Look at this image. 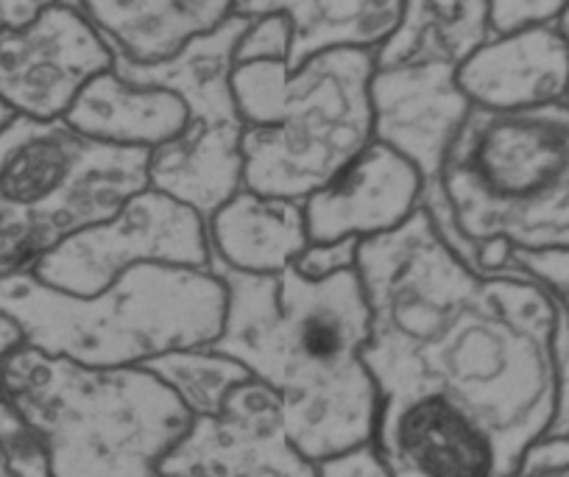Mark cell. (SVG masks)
<instances>
[{"instance_id":"6da1fadb","label":"cell","mask_w":569,"mask_h":477,"mask_svg":"<svg viewBox=\"0 0 569 477\" xmlns=\"http://www.w3.org/2000/svg\"><path fill=\"white\" fill-rule=\"evenodd\" d=\"M358 274L371 316L363 358L380 397L445 394L519 455L547 436L556 305L539 285L475 274L425 207L393 232L360 240Z\"/></svg>"},{"instance_id":"7a4b0ae2","label":"cell","mask_w":569,"mask_h":477,"mask_svg":"<svg viewBox=\"0 0 569 477\" xmlns=\"http://www.w3.org/2000/svg\"><path fill=\"white\" fill-rule=\"evenodd\" d=\"M227 288L223 330L210 349L271 388L284 433L313 464L375 438L377 394L366 366L369 301L358 268L310 282L297 268L251 277L212 262Z\"/></svg>"},{"instance_id":"3957f363","label":"cell","mask_w":569,"mask_h":477,"mask_svg":"<svg viewBox=\"0 0 569 477\" xmlns=\"http://www.w3.org/2000/svg\"><path fill=\"white\" fill-rule=\"evenodd\" d=\"M7 399L51 477H154L193 414L149 369H87L23 347L0 364Z\"/></svg>"},{"instance_id":"277c9868","label":"cell","mask_w":569,"mask_h":477,"mask_svg":"<svg viewBox=\"0 0 569 477\" xmlns=\"http://www.w3.org/2000/svg\"><path fill=\"white\" fill-rule=\"evenodd\" d=\"M0 312L23 327L26 344L87 369H134L218 341L227 288L216 271L140 266L96 296L48 288L31 271L0 277Z\"/></svg>"},{"instance_id":"5b68a950","label":"cell","mask_w":569,"mask_h":477,"mask_svg":"<svg viewBox=\"0 0 569 477\" xmlns=\"http://www.w3.org/2000/svg\"><path fill=\"white\" fill-rule=\"evenodd\" d=\"M371 51H332L288 70L240 64L232 90L243 115V188L305 201L375 142Z\"/></svg>"},{"instance_id":"8992f818","label":"cell","mask_w":569,"mask_h":477,"mask_svg":"<svg viewBox=\"0 0 569 477\" xmlns=\"http://www.w3.org/2000/svg\"><path fill=\"white\" fill-rule=\"evenodd\" d=\"M452 218L478 251L569 246V103L517 112L472 107L439 179Z\"/></svg>"},{"instance_id":"52a82bcc","label":"cell","mask_w":569,"mask_h":477,"mask_svg":"<svg viewBox=\"0 0 569 477\" xmlns=\"http://www.w3.org/2000/svg\"><path fill=\"white\" fill-rule=\"evenodd\" d=\"M149 159L64 120L14 115L0 129V277L31 271L76 232L112 218L149 188Z\"/></svg>"},{"instance_id":"ba28073f","label":"cell","mask_w":569,"mask_h":477,"mask_svg":"<svg viewBox=\"0 0 569 477\" xmlns=\"http://www.w3.org/2000/svg\"><path fill=\"white\" fill-rule=\"evenodd\" d=\"M249 20L238 12L210 34L190 42L177 59L140 68L112 57V70L137 87L177 92L188 126L149 159V188L182 201L210 221L243 188V115L232 90L234 51Z\"/></svg>"},{"instance_id":"9c48e42d","label":"cell","mask_w":569,"mask_h":477,"mask_svg":"<svg viewBox=\"0 0 569 477\" xmlns=\"http://www.w3.org/2000/svg\"><path fill=\"white\" fill-rule=\"evenodd\" d=\"M140 266L212 271L207 221L182 201L146 188L112 218L81 229L31 268L48 288L96 296Z\"/></svg>"},{"instance_id":"30bf717a","label":"cell","mask_w":569,"mask_h":477,"mask_svg":"<svg viewBox=\"0 0 569 477\" xmlns=\"http://www.w3.org/2000/svg\"><path fill=\"white\" fill-rule=\"evenodd\" d=\"M371 444L391 477H511L525 458L489 421L436 391L380 397Z\"/></svg>"},{"instance_id":"8fae6325","label":"cell","mask_w":569,"mask_h":477,"mask_svg":"<svg viewBox=\"0 0 569 477\" xmlns=\"http://www.w3.org/2000/svg\"><path fill=\"white\" fill-rule=\"evenodd\" d=\"M109 70L112 51L79 3H46L34 23L0 34V101L18 118L64 120Z\"/></svg>"},{"instance_id":"7c38bea8","label":"cell","mask_w":569,"mask_h":477,"mask_svg":"<svg viewBox=\"0 0 569 477\" xmlns=\"http://www.w3.org/2000/svg\"><path fill=\"white\" fill-rule=\"evenodd\" d=\"M162 477H316L284 433L277 394L254 377L240 382L216 416L193 419L160 464Z\"/></svg>"},{"instance_id":"4fadbf2b","label":"cell","mask_w":569,"mask_h":477,"mask_svg":"<svg viewBox=\"0 0 569 477\" xmlns=\"http://www.w3.org/2000/svg\"><path fill=\"white\" fill-rule=\"evenodd\" d=\"M458 70L456 64H410L371 76L375 142L410 162L425 188L441 179L452 140L472 109Z\"/></svg>"},{"instance_id":"5bb4252c","label":"cell","mask_w":569,"mask_h":477,"mask_svg":"<svg viewBox=\"0 0 569 477\" xmlns=\"http://www.w3.org/2000/svg\"><path fill=\"white\" fill-rule=\"evenodd\" d=\"M425 182L391 148L371 142L330 185L305 201L310 244L369 240L408 223L421 207Z\"/></svg>"},{"instance_id":"9a60e30c","label":"cell","mask_w":569,"mask_h":477,"mask_svg":"<svg viewBox=\"0 0 569 477\" xmlns=\"http://www.w3.org/2000/svg\"><path fill=\"white\" fill-rule=\"evenodd\" d=\"M458 85L472 107L491 112L567 103L569 48L556 26L497 37L461 64Z\"/></svg>"},{"instance_id":"2e32d148","label":"cell","mask_w":569,"mask_h":477,"mask_svg":"<svg viewBox=\"0 0 569 477\" xmlns=\"http://www.w3.org/2000/svg\"><path fill=\"white\" fill-rule=\"evenodd\" d=\"M79 7L112 57L140 68L171 62L234 14V0H98Z\"/></svg>"},{"instance_id":"e0dca14e","label":"cell","mask_w":569,"mask_h":477,"mask_svg":"<svg viewBox=\"0 0 569 477\" xmlns=\"http://www.w3.org/2000/svg\"><path fill=\"white\" fill-rule=\"evenodd\" d=\"M212 262L251 277H277L310 246L305 205L240 188L207 221Z\"/></svg>"},{"instance_id":"ac0fdd59","label":"cell","mask_w":569,"mask_h":477,"mask_svg":"<svg viewBox=\"0 0 569 477\" xmlns=\"http://www.w3.org/2000/svg\"><path fill=\"white\" fill-rule=\"evenodd\" d=\"M64 123L107 146L154 151L182 135L188 107L177 92L129 85L109 70L81 90Z\"/></svg>"},{"instance_id":"d6986e66","label":"cell","mask_w":569,"mask_h":477,"mask_svg":"<svg viewBox=\"0 0 569 477\" xmlns=\"http://www.w3.org/2000/svg\"><path fill=\"white\" fill-rule=\"evenodd\" d=\"M491 40L489 3H445L413 0L405 3L393 34L375 51V70L410 64H456L461 68L478 48Z\"/></svg>"},{"instance_id":"ffe728a7","label":"cell","mask_w":569,"mask_h":477,"mask_svg":"<svg viewBox=\"0 0 569 477\" xmlns=\"http://www.w3.org/2000/svg\"><path fill=\"white\" fill-rule=\"evenodd\" d=\"M293 31L288 70L332 51L375 53L402 20L397 0H268Z\"/></svg>"},{"instance_id":"44dd1931","label":"cell","mask_w":569,"mask_h":477,"mask_svg":"<svg viewBox=\"0 0 569 477\" xmlns=\"http://www.w3.org/2000/svg\"><path fill=\"white\" fill-rule=\"evenodd\" d=\"M151 375L160 377L168 388L179 397V403L199 416H216L221 410L223 399L240 386L251 380L249 371L238 360L216 352V349H182V352H168L162 358L149 360L142 366Z\"/></svg>"},{"instance_id":"7402d4cb","label":"cell","mask_w":569,"mask_h":477,"mask_svg":"<svg viewBox=\"0 0 569 477\" xmlns=\"http://www.w3.org/2000/svg\"><path fill=\"white\" fill-rule=\"evenodd\" d=\"M234 12L249 20L243 37L234 51V68L254 62H282L288 64L291 57L293 31L284 14L271 9L268 0H249V3H234Z\"/></svg>"},{"instance_id":"603a6c76","label":"cell","mask_w":569,"mask_h":477,"mask_svg":"<svg viewBox=\"0 0 569 477\" xmlns=\"http://www.w3.org/2000/svg\"><path fill=\"white\" fill-rule=\"evenodd\" d=\"M500 277H519L539 285L569 325V246L550 251H508L506 271Z\"/></svg>"},{"instance_id":"cb8c5ba5","label":"cell","mask_w":569,"mask_h":477,"mask_svg":"<svg viewBox=\"0 0 569 477\" xmlns=\"http://www.w3.org/2000/svg\"><path fill=\"white\" fill-rule=\"evenodd\" d=\"M561 12V0H495L489 3L491 40L525 34L541 26H556Z\"/></svg>"},{"instance_id":"d4e9b609","label":"cell","mask_w":569,"mask_h":477,"mask_svg":"<svg viewBox=\"0 0 569 477\" xmlns=\"http://www.w3.org/2000/svg\"><path fill=\"white\" fill-rule=\"evenodd\" d=\"M358 249L360 240L355 238L336 240V244H310L293 268L310 282H321V279L338 277L343 271H355L358 268Z\"/></svg>"},{"instance_id":"484cf974","label":"cell","mask_w":569,"mask_h":477,"mask_svg":"<svg viewBox=\"0 0 569 477\" xmlns=\"http://www.w3.org/2000/svg\"><path fill=\"white\" fill-rule=\"evenodd\" d=\"M552 364H556V405L545 438H569V325L556 310L552 336Z\"/></svg>"},{"instance_id":"4316f807","label":"cell","mask_w":569,"mask_h":477,"mask_svg":"<svg viewBox=\"0 0 569 477\" xmlns=\"http://www.w3.org/2000/svg\"><path fill=\"white\" fill-rule=\"evenodd\" d=\"M316 477H391L386 460L375 449V444L343 449L316 464Z\"/></svg>"},{"instance_id":"83f0119b","label":"cell","mask_w":569,"mask_h":477,"mask_svg":"<svg viewBox=\"0 0 569 477\" xmlns=\"http://www.w3.org/2000/svg\"><path fill=\"white\" fill-rule=\"evenodd\" d=\"M511 477H569V438H541Z\"/></svg>"},{"instance_id":"f1b7e54d","label":"cell","mask_w":569,"mask_h":477,"mask_svg":"<svg viewBox=\"0 0 569 477\" xmlns=\"http://www.w3.org/2000/svg\"><path fill=\"white\" fill-rule=\"evenodd\" d=\"M3 449H7L18 477H51V471H48V464H46V453H42L34 433H26V436L14 438V441L7 444Z\"/></svg>"},{"instance_id":"f546056e","label":"cell","mask_w":569,"mask_h":477,"mask_svg":"<svg viewBox=\"0 0 569 477\" xmlns=\"http://www.w3.org/2000/svg\"><path fill=\"white\" fill-rule=\"evenodd\" d=\"M42 9L46 3H37V0H0V34L31 26L40 18Z\"/></svg>"},{"instance_id":"4dcf8cb0","label":"cell","mask_w":569,"mask_h":477,"mask_svg":"<svg viewBox=\"0 0 569 477\" xmlns=\"http://www.w3.org/2000/svg\"><path fill=\"white\" fill-rule=\"evenodd\" d=\"M23 347H29V344H26L23 327H20L12 316L0 312V364L7 358H12V355L20 352Z\"/></svg>"},{"instance_id":"1f68e13d","label":"cell","mask_w":569,"mask_h":477,"mask_svg":"<svg viewBox=\"0 0 569 477\" xmlns=\"http://www.w3.org/2000/svg\"><path fill=\"white\" fill-rule=\"evenodd\" d=\"M556 29H558V34H561V40L567 42V48H569V3H563V12H561V18H558Z\"/></svg>"},{"instance_id":"d6a6232c","label":"cell","mask_w":569,"mask_h":477,"mask_svg":"<svg viewBox=\"0 0 569 477\" xmlns=\"http://www.w3.org/2000/svg\"><path fill=\"white\" fill-rule=\"evenodd\" d=\"M0 477H18V471H14L12 460H9L7 449L0 447Z\"/></svg>"},{"instance_id":"836d02e7","label":"cell","mask_w":569,"mask_h":477,"mask_svg":"<svg viewBox=\"0 0 569 477\" xmlns=\"http://www.w3.org/2000/svg\"><path fill=\"white\" fill-rule=\"evenodd\" d=\"M12 118L14 115L9 112V107H3V101H0V129H3V126H7Z\"/></svg>"},{"instance_id":"e575fe53","label":"cell","mask_w":569,"mask_h":477,"mask_svg":"<svg viewBox=\"0 0 569 477\" xmlns=\"http://www.w3.org/2000/svg\"><path fill=\"white\" fill-rule=\"evenodd\" d=\"M7 399V388H3V375H0V403Z\"/></svg>"},{"instance_id":"d590c367","label":"cell","mask_w":569,"mask_h":477,"mask_svg":"<svg viewBox=\"0 0 569 477\" xmlns=\"http://www.w3.org/2000/svg\"><path fill=\"white\" fill-rule=\"evenodd\" d=\"M154 477H162V475H160V471H157V475H154Z\"/></svg>"},{"instance_id":"8d00e7d4","label":"cell","mask_w":569,"mask_h":477,"mask_svg":"<svg viewBox=\"0 0 569 477\" xmlns=\"http://www.w3.org/2000/svg\"><path fill=\"white\" fill-rule=\"evenodd\" d=\"M567 103H569V92H567Z\"/></svg>"}]
</instances>
